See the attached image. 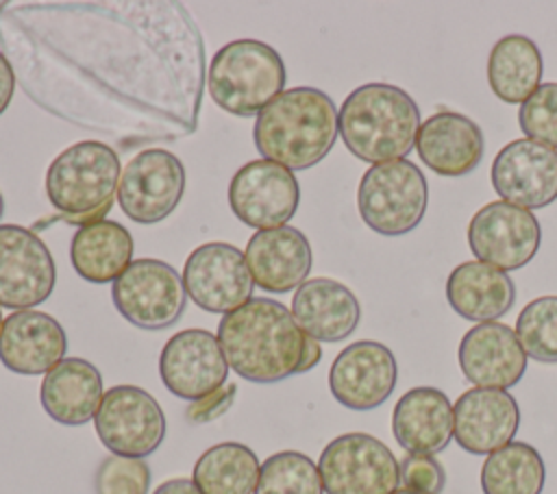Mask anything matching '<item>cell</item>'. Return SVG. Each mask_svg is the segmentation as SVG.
Segmentation results:
<instances>
[{
  "label": "cell",
  "mask_w": 557,
  "mask_h": 494,
  "mask_svg": "<svg viewBox=\"0 0 557 494\" xmlns=\"http://www.w3.org/2000/svg\"><path fill=\"white\" fill-rule=\"evenodd\" d=\"M0 44L24 94L74 126L122 144L196 131L205 48L178 2H4Z\"/></svg>",
  "instance_id": "1"
},
{
  "label": "cell",
  "mask_w": 557,
  "mask_h": 494,
  "mask_svg": "<svg viewBox=\"0 0 557 494\" xmlns=\"http://www.w3.org/2000/svg\"><path fill=\"white\" fill-rule=\"evenodd\" d=\"M218 342L237 376L252 383H278L298 374L305 333L283 302L250 298L222 316Z\"/></svg>",
  "instance_id": "2"
},
{
  "label": "cell",
  "mask_w": 557,
  "mask_h": 494,
  "mask_svg": "<svg viewBox=\"0 0 557 494\" xmlns=\"http://www.w3.org/2000/svg\"><path fill=\"white\" fill-rule=\"evenodd\" d=\"M335 102L315 87H292L263 107L255 120V146L263 159L287 170H307L333 148L337 126Z\"/></svg>",
  "instance_id": "3"
},
{
  "label": "cell",
  "mask_w": 557,
  "mask_h": 494,
  "mask_svg": "<svg viewBox=\"0 0 557 494\" xmlns=\"http://www.w3.org/2000/svg\"><path fill=\"white\" fill-rule=\"evenodd\" d=\"M344 146L361 161L385 163L405 159L416 146L420 109L400 87L366 83L352 89L337 113Z\"/></svg>",
  "instance_id": "4"
},
{
  "label": "cell",
  "mask_w": 557,
  "mask_h": 494,
  "mask_svg": "<svg viewBox=\"0 0 557 494\" xmlns=\"http://www.w3.org/2000/svg\"><path fill=\"white\" fill-rule=\"evenodd\" d=\"M117 152L96 139L72 144L61 150L46 172V196L50 205L72 224L104 220L120 187Z\"/></svg>",
  "instance_id": "5"
},
{
  "label": "cell",
  "mask_w": 557,
  "mask_h": 494,
  "mask_svg": "<svg viewBox=\"0 0 557 494\" xmlns=\"http://www.w3.org/2000/svg\"><path fill=\"white\" fill-rule=\"evenodd\" d=\"M287 72L281 54L257 39H235L222 46L207 74V87L218 107L250 118L259 115L278 94H283Z\"/></svg>",
  "instance_id": "6"
},
{
  "label": "cell",
  "mask_w": 557,
  "mask_h": 494,
  "mask_svg": "<svg viewBox=\"0 0 557 494\" xmlns=\"http://www.w3.org/2000/svg\"><path fill=\"white\" fill-rule=\"evenodd\" d=\"M426 178L409 159L374 163L366 170L357 189L361 220L385 237L413 231L426 213Z\"/></svg>",
  "instance_id": "7"
},
{
  "label": "cell",
  "mask_w": 557,
  "mask_h": 494,
  "mask_svg": "<svg viewBox=\"0 0 557 494\" xmlns=\"http://www.w3.org/2000/svg\"><path fill=\"white\" fill-rule=\"evenodd\" d=\"M326 494H392L400 483L394 453L370 433L331 440L318 459Z\"/></svg>",
  "instance_id": "8"
},
{
  "label": "cell",
  "mask_w": 557,
  "mask_h": 494,
  "mask_svg": "<svg viewBox=\"0 0 557 494\" xmlns=\"http://www.w3.org/2000/svg\"><path fill=\"white\" fill-rule=\"evenodd\" d=\"M115 309L135 326L159 331L185 311L187 292L181 274L161 259H135L111 287Z\"/></svg>",
  "instance_id": "9"
},
{
  "label": "cell",
  "mask_w": 557,
  "mask_h": 494,
  "mask_svg": "<svg viewBox=\"0 0 557 494\" xmlns=\"http://www.w3.org/2000/svg\"><path fill=\"white\" fill-rule=\"evenodd\" d=\"M96 433L111 455L144 459L165 437V413L157 398L137 385H115L104 392L94 418Z\"/></svg>",
  "instance_id": "10"
},
{
  "label": "cell",
  "mask_w": 557,
  "mask_h": 494,
  "mask_svg": "<svg viewBox=\"0 0 557 494\" xmlns=\"http://www.w3.org/2000/svg\"><path fill=\"white\" fill-rule=\"evenodd\" d=\"M183 192V161L165 148H146L122 170L117 202L133 222L157 224L176 209Z\"/></svg>",
  "instance_id": "11"
},
{
  "label": "cell",
  "mask_w": 557,
  "mask_h": 494,
  "mask_svg": "<svg viewBox=\"0 0 557 494\" xmlns=\"http://www.w3.org/2000/svg\"><path fill=\"white\" fill-rule=\"evenodd\" d=\"M183 285L200 309L226 316L252 298L255 281L239 248L226 242H207L187 257Z\"/></svg>",
  "instance_id": "12"
},
{
  "label": "cell",
  "mask_w": 557,
  "mask_h": 494,
  "mask_svg": "<svg viewBox=\"0 0 557 494\" xmlns=\"http://www.w3.org/2000/svg\"><path fill=\"white\" fill-rule=\"evenodd\" d=\"M540 244L542 226L535 215L505 200L483 205L468 224V246L476 261L503 272L527 265Z\"/></svg>",
  "instance_id": "13"
},
{
  "label": "cell",
  "mask_w": 557,
  "mask_h": 494,
  "mask_svg": "<svg viewBox=\"0 0 557 494\" xmlns=\"http://www.w3.org/2000/svg\"><path fill=\"white\" fill-rule=\"evenodd\" d=\"M300 202V187L292 170L255 159L242 165L228 185V205L237 220L257 231L285 226Z\"/></svg>",
  "instance_id": "14"
},
{
  "label": "cell",
  "mask_w": 557,
  "mask_h": 494,
  "mask_svg": "<svg viewBox=\"0 0 557 494\" xmlns=\"http://www.w3.org/2000/svg\"><path fill=\"white\" fill-rule=\"evenodd\" d=\"M54 281V259L44 239L26 226L0 224V307H37L52 294Z\"/></svg>",
  "instance_id": "15"
},
{
  "label": "cell",
  "mask_w": 557,
  "mask_h": 494,
  "mask_svg": "<svg viewBox=\"0 0 557 494\" xmlns=\"http://www.w3.org/2000/svg\"><path fill=\"white\" fill-rule=\"evenodd\" d=\"M163 385L178 398L200 400L226 385L228 363L218 335L205 329L174 333L159 355Z\"/></svg>",
  "instance_id": "16"
},
{
  "label": "cell",
  "mask_w": 557,
  "mask_h": 494,
  "mask_svg": "<svg viewBox=\"0 0 557 494\" xmlns=\"http://www.w3.org/2000/svg\"><path fill=\"white\" fill-rule=\"evenodd\" d=\"M396 379L398 366L394 353L381 342L359 339L333 359L329 390L339 405L352 411H370L389 398Z\"/></svg>",
  "instance_id": "17"
},
{
  "label": "cell",
  "mask_w": 557,
  "mask_h": 494,
  "mask_svg": "<svg viewBox=\"0 0 557 494\" xmlns=\"http://www.w3.org/2000/svg\"><path fill=\"white\" fill-rule=\"evenodd\" d=\"M492 187L520 209H542L557 200V150L533 139H513L492 161Z\"/></svg>",
  "instance_id": "18"
},
{
  "label": "cell",
  "mask_w": 557,
  "mask_h": 494,
  "mask_svg": "<svg viewBox=\"0 0 557 494\" xmlns=\"http://www.w3.org/2000/svg\"><path fill=\"white\" fill-rule=\"evenodd\" d=\"M455 442L472 455H490L507 446L518 427L520 409L507 390L472 387L453 405Z\"/></svg>",
  "instance_id": "19"
},
{
  "label": "cell",
  "mask_w": 557,
  "mask_h": 494,
  "mask_svg": "<svg viewBox=\"0 0 557 494\" xmlns=\"http://www.w3.org/2000/svg\"><path fill=\"white\" fill-rule=\"evenodd\" d=\"M457 357L463 376L476 387L507 390L527 372V353L516 331L496 320L466 331Z\"/></svg>",
  "instance_id": "20"
},
{
  "label": "cell",
  "mask_w": 557,
  "mask_h": 494,
  "mask_svg": "<svg viewBox=\"0 0 557 494\" xmlns=\"http://www.w3.org/2000/svg\"><path fill=\"white\" fill-rule=\"evenodd\" d=\"M65 350L63 326L44 311L24 309L2 320L0 361L15 374H46L65 359Z\"/></svg>",
  "instance_id": "21"
},
{
  "label": "cell",
  "mask_w": 557,
  "mask_h": 494,
  "mask_svg": "<svg viewBox=\"0 0 557 494\" xmlns=\"http://www.w3.org/2000/svg\"><path fill=\"white\" fill-rule=\"evenodd\" d=\"M485 139L474 120L457 111L429 115L418 131L416 152L420 161L440 176L470 174L483 159Z\"/></svg>",
  "instance_id": "22"
},
{
  "label": "cell",
  "mask_w": 557,
  "mask_h": 494,
  "mask_svg": "<svg viewBox=\"0 0 557 494\" xmlns=\"http://www.w3.org/2000/svg\"><path fill=\"white\" fill-rule=\"evenodd\" d=\"M244 255L255 285L270 294L300 287L313 263L309 239L287 224L257 231L248 239Z\"/></svg>",
  "instance_id": "23"
},
{
  "label": "cell",
  "mask_w": 557,
  "mask_h": 494,
  "mask_svg": "<svg viewBox=\"0 0 557 494\" xmlns=\"http://www.w3.org/2000/svg\"><path fill=\"white\" fill-rule=\"evenodd\" d=\"M453 405L437 387H411L392 411L394 440L407 453L435 455L453 440Z\"/></svg>",
  "instance_id": "24"
},
{
  "label": "cell",
  "mask_w": 557,
  "mask_h": 494,
  "mask_svg": "<svg viewBox=\"0 0 557 494\" xmlns=\"http://www.w3.org/2000/svg\"><path fill=\"white\" fill-rule=\"evenodd\" d=\"M292 316L305 335L318 342H342L357 329L361 307L344 283L315 276L296 289Z\"/></svg>",
  "instance_id": "25"
},
{
  "label": "cell",
  "mask_w": 557,
  "mask_h": 494,
  "mask_svg": "<svg viewBox=\"0 0 557 494\" xmlns=\"http://www.w3.org/2000/svg\"><path fill=\"white\" fill-rule=\"evenodd\" d=\"M102 374L81 357L61 359L44 374L39 400L44 411L59 424L81 427L96 418L102 403Z\"/></svg>",
  "instance_id": "26"
},
{
  "label": "cell",
  "mask_w": 557,
  "mask_h": 494,
  "mask_svg": "<svg viewBox=\"0 0 557 494\" xmlns=\"http://www.w3.org/2000/svg\"><path fill=\"white\" fill-rule=\"evenodd\" d=\"M446 298L455 313L472 322H494L516 302L511 276L483 261L459 263L446 279Z\"/></svg>",
  "instance_id": "27"
},
{
  "label": "cell",
  "mask_w": 557,
  "mask_h": 494,
  "mask_svg": "<svg viewBox=\"0 0 557 494\" xmlns=\"http://www.w3.org/2000/svg\"><path fill=\"white\" fill-rule=\"evenodd\" d=\"M133 235L115 220L81 226L70 244V261L89 283H113L133 263Z\"/></svg>",
  "instance_id": "28"
},
{
  "label": "cell",
  "mask_w": 557,
  "mask_h": 494,
  "mask_svg": "<svg viewBox=\"0 0 557 494\" xmlns=\"http://www.w3.org/2000/svg\"><path fill=\"white\" fill-rule=\"evenodd\" d=\"M544 61L540 48L524 35L500 37L487 57V83L494 96L522 104L542 83Z\"/></svg>",
  "instance_id": "29"
},
{
  "label": "cell",
  "mask_w": 557,
  "mask_h": 494,
  "mask_svg": "<svg viewBox=\"0 0 557 494\" xmlns=\"http://www.w3.org/2000/svg\"><path fill=\"white\" fill-rule=\"evenodd\" d=\"M261 464L255 450L239 442H220L194 464L191 481L200 494H255Z\"/></svg>",
  "instance_id": "30"
},
{
  "label": "cell",
  "mask_w": 557,
  "mask_h": 494,
  "mask_svg": "<svg viewBox=\"0 0 557 494\" xmlns=\"http://www.w3.org/2000/svg\"><path fill=\"white\" fill-rule=\"evenodd\" d=\"M544 481V459L527 442H509L490 453L481 468L483 494H542Z\"/></svg>",
  "instance_id": "31"
},
{
  "label": "cell",
  "mask_w": 557,
  "mask_h": 494,
  "mask_svg": "<svg viewBox=\"0 0 557 494\" xmlns=\"http://www.w3.org/2000/svg\"><path fill=\"white\" fill-rule=\"evenodd\" d=\"M255 494H324L318 464L298 450H281L261 464Z\"/></svg>",
  "instance_id": "32"
},
{
  "label": "cell",
  "mask_w": 557,
  "mask_h": 494,
  "mask_svg": "<svg viewBox=\"0 0 557 494\" xmlns=\"http://www.w3.org/2000/svg\"><path fill=\"white\" fill-rule=\"evenodd\" d=\"M513 331L527 357L557 363V296H540L522 307Z\"/></svg>",
  "instance_id": "33"
},
{
  "label": "cell",
  "mask_w": 557,
  "mask_h": 494,
  "mask_svg": "<svg viewBox=\"0 0 557 494\" xmlns=\"http://www.w3.org/2000/svg\"><path fill=\"white\" fill-rule=\"evenodd\" d=\"M518 124L527 139L557 150V83H542L520 104Z\"/></svg>",
  "instance_id": "34"
},
{
  "label": "cell",
  "mask_w": 557,
  "mask_h": 494,
  "mask_svg": "<svg viewBox=\"0 0 557 494\" xmlns=\"http://www.w3.org/2000/svg\"><path fill=\"white\" fill-rule=\"evenodd\" d=\"M150 466L144 459L107 455L94 474L96 494H148Z\"/></svg>",
  "instance_id": "35"
},
{
  "label": "cell",
  "mask_w": 557,
  "mask_h": 494,
  "mask_svg": "<svg viewBox=\"0 0 557 494\" xmlns=\"http://www.w3.org/2000/svg\"><path fill=\"white\" fill-rule=\"evenodd\" d=\"M400 485L420 494H440L446 485V470L433 455L407 453L398 464Z\"/></svg>",
  "instance_id": "36"
},
{
  "label": "cell",
  "mask_w": 557,
  "mask_h": 494,
  "mask_svg": "<svg viewBox=\"0 0 557 494\" xmlns=\"http://www.w3.org/2000/svg\"><path fill=\"white\" fill-rule=\"evenodd\" d=\"M235 394H237V385H235V383H226V385H222L220 390L211 392L209 396H205V398H200V400H194V403L187 407L185 416H187V420L194 422V424L211 422V420L224 416V413L231 409V405L235 403Z\"/></svg>",
  "instance_id": "37"
},
{
  "label": "cell",
  "mask_w": 557,
  "mask_h": 494,
  "mask_svg": "<svg viewBox=\"0 0 557 494\" xmlns=\"http://www.w3.org/2000/svg\"><path fill=\"white\" fill-rule=\"evenodd\" d=\"M15 72L13 65L9 63V59L0 52V115L7 111V107L11 104L13 91H15Z\"/></svg>",
  "instance_id": "38"
},
{
  "label": "cell",
  "mask_w": 557,
  "mask_h": 494,
  "mask_svg": "<svg viewBox=\"0 0 557 494\" xmlns=\"http://www.w3.org/2000/svg\"><path fill=\"white\" fill-rule=\"evenodd\" d=\"M322 359V346L318 339L305 335V348H302V359L298 366V374L309 372L313 366H318V361Z\"/></svg>",
  "instance_id": "39"
},
{
  "label": "cell",
  "mask_w": 557,
  "mask_h": 494,
  "mask_svg": "<svg viewBox=\"0 0 557 494\" xmlns=\"http://www.w3.org/2000/svg\"><path fill=\"white\" fill-rule=\"evenodd\" d=\"M152 494H200V490L196 487V483L191 479H170L165 483H161Z\"/></svg>",
  "instance_id": "40"
},
{
  "label": "cell",
  "mask_w": 557,
  "mask_h": 494,
  "mask_svg": "<svg viewBox=\"0 0 557 494\" xmlns=\"http://www.w3.org/2000/svg\"><path fill=\"white\" fill-rule=\"evenodd\" d=\"M392 494H420V492H411V490H405V487H400V490H396V492H392Z\"/></svg>",
  "instance_id": "41"
},
{
  "label": "cell",
  "mask_w": 557,
  "mask_h": 494,
  "mask_svg": "<svg viewBox=\"0 0 557 494\" xmlns=\"http://www.w3.org/2000/svg\"><path fill=\"white\" fill-rule=\"evenodd\" d=\"M2 211H4V200H2V194H0V218H2Z\"/></svg>",
  "instance_id": "42"
},
{
  "label": "cell",
  "mask_w": 557,
  "mask_h": 494,
  "mask_svg": "<svg viewBox=\"0 0 557 494\" xmlns=\"http://www.w3.org/2000/svg\"><path fill=\"white\" fill-rule=\"evenodd\" d=\"M0 329H2V316H0Z\"/></svg>",
  "instance_id": "43"
},
{
  "label": "cell",
  "mask_w": 557,
  "mask_h": 494,
  "mask_svg": "<svg viewBox=\"0 0 557 494\" xmlns=\"http://www.w3.org/2000/svg\"><path fill=\"white\" fill-rule=\"evenodd\" d=\"M2 4H4V2H0V7H2Z\"/></svg>",
  "instance_id": "44"
}]
</instances>
